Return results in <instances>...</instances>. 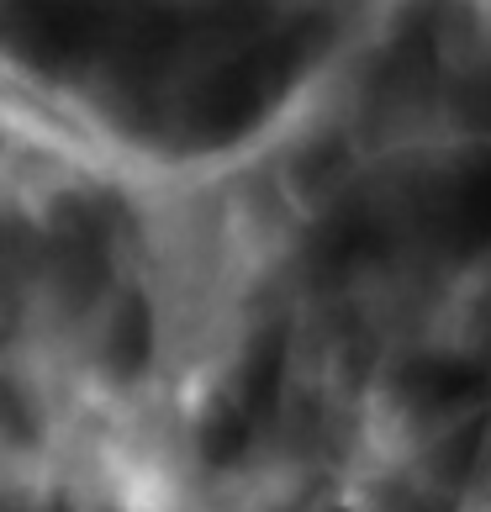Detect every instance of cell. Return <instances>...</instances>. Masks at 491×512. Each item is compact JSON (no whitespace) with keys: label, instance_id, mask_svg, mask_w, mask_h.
Here are the masks:
<instances>
[{"label":"cell","instance_id":"6da1fadb","mask_svg":"<svg viewBox=\"0 0 491 512\" xmlns=\"http://www.w3.org/2000/svg\"><path fill=\"white\" fill-rule=\"evenodd\" d=\"M449 512H491V444L460 470L455 491H449Z\"/></svg>","mask_w":491,"mask_h":512}]
</instances>
